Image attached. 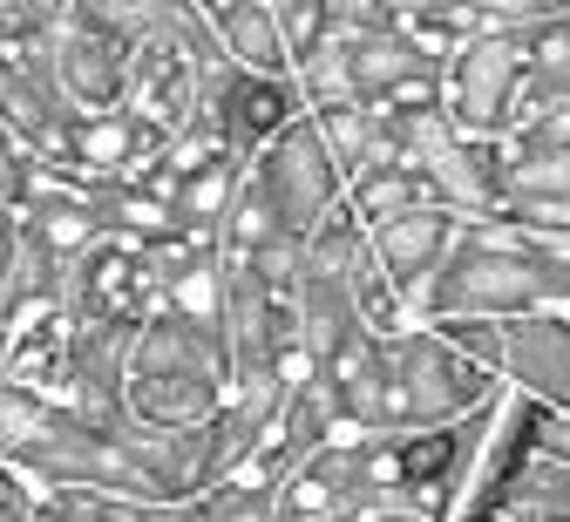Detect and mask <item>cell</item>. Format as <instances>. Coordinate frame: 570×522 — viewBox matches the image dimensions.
<instances>
[{
    "mask_svg": "<svg viewBox=\"0 0 570 522\" xmlns=\"http://www.w3.org/2000/svg\"><path fill=\"white\" fill-rule=\"evenodd\" d=\"M8 252H14V210L0 204V265H8Z\"/></svg>",
    "mask_w": 570,
    "mask_h": 522,
    "instance_id": "obj_4",
    "label": "cell"
},
{
    "mask_svg": "<svg viewBox=\"0 0 570 522\" xmlns=\"http://www.w3.org/2000/svg\"><path fill=\"white\" fill-rule=\"evenodd\" d=\"M293 89L278 75H238L225 89V149H265L272 136L293 129Z\"/></svg>",
    "mask_w": 570,
    "mask_h": 522,
    "instance_id": "obj_2",
    "label": "cell"
},
{
    "mask_svg": "<svg viewBox=\"0 0 570 522\" xmlns=\"http://www.w3.org/2000/svg\"><path fill=\"white\" fill-rule=\"evenodd\" d=\"M164 292V265L142 238H96L76 252V319L82 326H150V298Z\"/></svg>",
    "mask_w": 570,
    "mask_h": 522,
    "instance_id": "obj_1",
    "label": "cell"
},
{
    "mask_svg": "<svg viewBox=\"0 0 570 522\" xmlns=\"http://www.w3.org/2000/svg\"><path fill=\"white\" fill-rule=\"evenodd\" d=\"M353 522H428V515L407 509V502H361V509H353Z\"/></svg>",
    "mask_w": 570,
    "mask_h": 522,
    "instance_id": "obj_3",
    "label": "cell"
}]
</instances>
